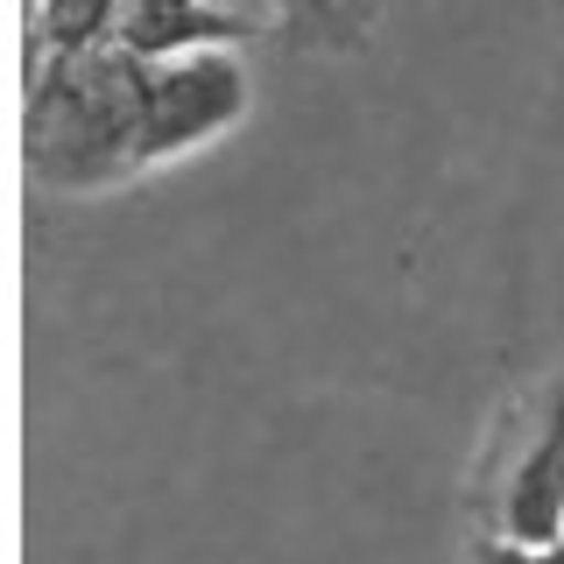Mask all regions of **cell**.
I'll use <instances>...</instances> for the list:
<instances>
[{
  "label": "cell",
  "instance_id": "6da1fadb",
  "mask_svg": "<svg viewBox=\"0 0 564 564\" xmlns=\"http://www.w3.org/2000/svg\"><path fill=\"white\" fill-rule=\"evenodd\" d=\"M155 64L128 57L120 43L85 50H35L29 64V113H22V163L43 191H113L141 170V113H149Z\"/></svg>",
  "mask_w": 564,
  "mask_h": 564
},
{
  "label": "cell",
  "instance_id": "7a4b0ae2",
  "mask_svg": "<svg viewBox=\"0 0 564 564\" xmlns=\"http://www.w3.org/2000/svg\"><path fill=\"white\" fill-rule=\"evenodd\" d=\"M247 70L234 50H205V57L155 64L149 78V113H141V170H170L184 155H198L205 141L234 134L247 120Z\"/></svg>",
  "mask_w": 564,
  "mask_h": 564
},
{
  "label": "cell",
  "instance_id": "3957f363",
  "mask_svg": "<svg viewBox=\"0 0 564 564\" xmlns=\"http://www.w3.org/2000/svg\"><path fill=\"white\" fill-rule=\"evenodd\" d=\"M487 516H494V536H508V543H557L564 536V375L543 388L522 437L508 445Z\"/></svg>",
  "mask_w": 564,
  "mask_h": 564
},
{
  "label": "cell",
  "instance_id": "277c9868",
  "mask_svg": "<svg viewBox=\"0 0 564 564\" xmlns=\"http://www.w3.org/2000/svg\"><path fill=\"white\" fill-rule=\"evenodd\" d=\"M261 35H269V29L226 14L219 0H120L106 43H120L141 64H176V57H205V50L261 43Z\"/></svg>",
  "mask_w": 564,
  "mask_h": 564
},
{
  "label": "cell",
  "instance_id": "5b68a950",
  "mask_svg": "<svg viewBox=\"0 0 564 564\" xmlns=\"http://www.w3.org/2000/svg\"><path fill=\"white\" fill-rule=\"evenodd\" d=\"M381 29V0H282V43L304 57H352Z\"/></svg>",
  "mask_w": 564,
  "mask_h": 564
},
{
  "label": "cell",
  "instance_id": "8992f818",
  "mask_svg": "<svg viewBox=\"0 0 564 564\" xmlns=\"http://www.w3.org/2000/svg\"><path fill=\"white\" fill-rule=\"evenodd\" d=\"M113 14H120V0H35L29 43H35V50H85V43H106V35H113Z\"/></svg>",
  "mask_w": 564,
  "mask_h": 564
},
{
  "label": "cell",
  "instance_id": "52a82bcc",
  "mask_svg": "<svg viewBox=\"0 0 564 564\" xmlns=\"http://www.w3.org/2000/svg\"><path fill=\"white\" fill-rule=\"evenodd\" d=\"M473 564H564V536H557V543H508V536H473Z\"/></svg>",
  "mask_w": 564,
  "mask_h": 564
}]
</instances>
